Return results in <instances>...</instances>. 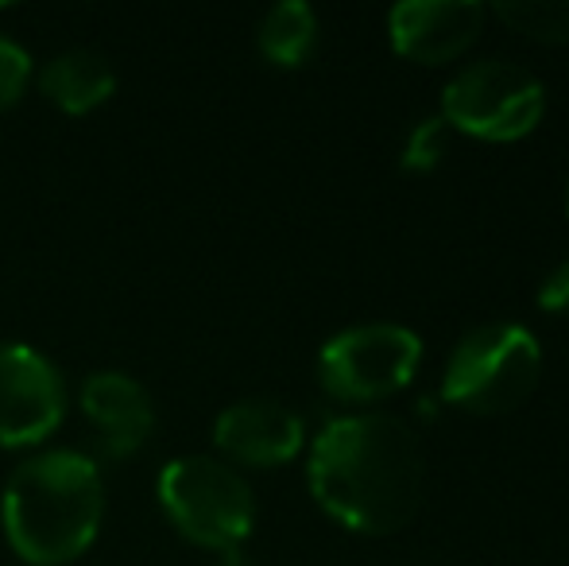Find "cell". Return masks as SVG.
Returning <instances> with one entry per match:
<instances>
[{
  "label": "cell",
  "instance_id": "obj_1",
  "mask_svg": "<svg viewBox=\"0 0 569 566\" xmlns=\"http://www.w3.org/2000/svg\"><path fill=\"white\" fill-rule=\"evenodd\" d=\"M307 474L318 505L360 536L407 528L427 489L419 435L391 411H360L326 424L315 438Z\"/></svg>",
  "mask_w": 569,
  "mask_h": 566
},
{
  "label": "cell",
  "instance_id": "obj_2",
  "mask_svg": "<svg viewBox=\"0 0 569 566\" xmlns=\"http://www.w3.org/2000/svg\"><path fill=\"white\" fill-rule=\"evenodd\" d=\"M4 536L31 566L74 563L98 539L106 485L98 461L78 450H51L16 466L0 500Z\"/></svg>",
  "mask_w": 569,
  "mask_h": 566
},
{
  "label": "cell",
  "instance_id": "obj_3",
  "mask_svg": "<svg viewBox=\"0 0 569 566\" xmlns=\"http://www.w3.org/2000/svg\"><path fill=\"white\" fill-rule=\"evenodd\" d=\"M542 377V349L519 322H488L469 330L450 354L442 400L472 416H503L531 400Z\"/></svg>",
  "mask_w": 569,
  "mask_h": 566
},
{
  "label": "cell",
  "instance_id": "obj_4",
  "mask_svg": "<svg viewBox=\"0 0 569 566\" xmlns=\"http://www.w3.org/2000/svg\"><path fill=\"white\" fill-rule=\"evenodd\" d=\"M159 505L171 524L210 552H232L248 539L256 520V500L248 481L232 466L206 454L167 461L159 474Z\"/></svg>",
  "mask_w": 569,
  "mask_h": 566
},
{
  "label": "cell",
  "instance_id": "obj_5",
  "mask_svg": "<svg viewBox=\"0 0 569 566\" xmlns=\"http://www.w3.org/2000/svg\"><path fill=\"white\" fill-rule=\"evenodd\" d=\"M547 109V90L531 70L508 59L465 67L442 93V121L465 137L508 143L535 132Z\"/></svg>",
  "mask_w": 569,
  "mask_h": 566
},
{
  "label": "cell",
  "instance_id": "obj_6",
  "mask_svg": "<svg viewBox=\"0 0 569 566\" xmlns=\"http://www.w3.org/2000/svg\"><path fill=\"white\" fill-rule=\"evenodd\" d=\"M419 361L422 341L415 330L396 322H365L326 341L318 357V377L326 393L338 400L372 404L411 385Z\"/></svg>",
  "mask_w": 569,
  "mask_h": 566
},
{
  "label": "cell",
  "instance_id": "obj_7",
  "mask_svg": "<svg viewBox=\"0 0 569 566\" xmlns=\"http://www.w3.org/2000/svg\"><path fill=\"white\" fill-rule=\"evenodd\" d=\"M67 411L62 377L23 341H0V446L43 443Z\"/></svg>",
  "mask_w": 569,
  "mask_h": 566
},
{
  "label": "cell",
  "instance_id": "obj_8",
  "mask_svg": "<svg viewBox=\"0 0 569 566\" xmlns=\"http://www.w3.org/2000/svg\"><path fill=\"white\" fill-rule=\"evenodd\" d=\"M485 20L488 12L477 0H403L391 8L388 36L403 59L442 67L477 43Z\"/></svg>",
  "mask_w": 569,
  "mask_h": 566
},
{
  "label": "cell",
  "instance_id": "obj_9",
  "mask_svg": "<svg viewBox=\"0 0 569 566\" xmlns=\"http://www.w3.org/2000/svg\"><path fill=\"white\" fill-rule=\"evenodd\" d=\"M307 427L279 400H240L213 424V443L244 466H283L302 450Z\"/></svg>",
  "mask_w": 569,
  "mask_h": 566
},
{
  "label": "cell",
  "instance_id": "obj_10",
  "mask_svg": "<svg viewBox=\"0 0 569 566\" xmlns=\"http://www.w3.org/2000/svg\"><path fill=\"white\" fill-rule=\"evenodd\" d=\"M82 411L98 430V446L106 458H128L148 443L156 427V408L140 380L128 373H93L82 385Z\"/></svg>",
  "mask_w": 569,
  "mask_h": 566
},
{
  "label": "cell",
  "instance_id": "obj_11",
  "mask_svg": "<svg viewBox=\"0 0 569 566\" xmlns=\"http://www.w3.org/2000/svg\"><path fill=\"white\" fill-rule=\"evenodd\" d=\"M39 90L51 106H59L62 113H90L101 101L113 98L117 75L109 67V59H101L98 51H62L39 70Z\"/></svg>",
  "mask_w": 569,
  "mask_h": 566
},
{
  "label": "cell",
  "instance_id": "obj_12",
  "mask_svg": "<svg viewBox=\"0 0 569 566\" xmlns=\"http://www.w3.org/2000/svg\"><path fill=\"white\" fill-rule=\"evenodd\" d=\"M260 51L276 67H302L318 43V16L302 0H279L260 20Z\"/></svg>",
  "mask_w": 569,
  "mask_h": 566
},
{
  "label": "cell",
  "instance_id": "obj_13",
  "mask_svg": "<svg viewBox=\"0 0 569 566\" xmlns=\"http://www.w3.org/2000/svg\"><path fill=\"white\" fill-rule=\"evenodd\" d=\"M492 16L535 43H569V0H500Z\"/></svg>",
  "mask_w": 569,
  "mask_h": 566
},
{
  "label": "cell",
  "instance_id": "obj_14",
  "mask_svg": "<svg viewBox=\"0 0 569 566\" xmlns=\"http://www.w3.org/2000/svg\"><path fill=\"white\" fill-rule=\"evenodd\" d=\"M446 129H450V125H446L442 117H427V121L415 125L411 137L403 143V159H399L403 171H435L446 151Z\"/></svg>",
  "mask_w": 569,
  "mask_h": 566
},
{
  "label": "cell",
  "instance_id": "obj_15",
  "mask_svg": "<svg viewBox=\"0 0 569 566\" xmlns=\"http://www.w3.org/2000/svg\"><path fill=\"white\" fill-rule=\"evenodd\" d=\"M28 82H31L28 51H23L16 39H8L4 31H0V113H4V109H12L16 101L23 98Z\"/></svg>",
  "mask_w": 569,
  "mask_h": 566
},
{
  "label": "cell",
  "instance_id": "obj_16",
  "mask_svg": "<svg viewBox=\"0 0 569 566\" xmlns=\"http://www.w3.org/2000/svg\"><path fill=\"white\" fill-rule=\"evenodd\" d=\"M539 307L555 310V315H569V260L558 265L555 272L539 287Z\"/></svg>",
  "mask_w": 569,
  "mask_h": 566
},
{
  "label": "cell",
  "instance_id": "obj_17",
  "mask_svg": "<svg viewBox=\"0 0 569 566\" xmlns=\"http://www.w3.org/2000/svg\"><path fill=\"white\" fill-rule=\"evenodd\" d=\"M218 566H248V563L240 555V547H232V552H218Z\"/></svg>",
  "mask_w": 569,
  "mask_h": 566
},
{
  "label": "cell",
  "instance_id": "obj_18",
  "mask_svg": "<svg viewBox=\"0 0 569 566\" xmlns=\"http://www.w3.org/2000/svg\"><path fill=\"white\" fill-rule=\"evenodd\" d=\"M566 210H569V202H566Z\"/></svg>",
  "mask_w": 569,
  "mask_h": 566
}]
</instances>
